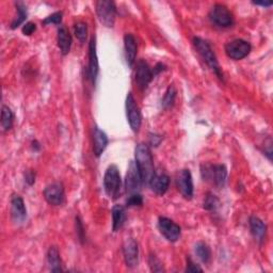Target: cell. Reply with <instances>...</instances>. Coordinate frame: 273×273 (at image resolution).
<instances>
[{
  "label": "cell",
  "mask_w": 273,
  "mask_h": 273,
  "mask_svg": "<svg viewBox=\"0 0 273 273\" xmlns=\"http://www.w3.org/2000/svg\"><path fill=\"white\" fill-rule=\"evenodd\" d=\"M136 164L139 168L141 174L142 182L144 184H150L152 178L155 176L154 162L148 146L140 143L136 148Z\"/></svg>",
  "instance_id": "6da1fadb"
},
{
  "label": "cell",
  "mask_w": 273,
  "mask_h": 273,
  "mask_svg": "<svg viewBox=\"0 0 273 273\" xmlns=\"http://www.w3.org/2000/svg\"><path fill=\"white\" fill-rule=\"evenodd\" d=\"M194 44L198 52L200 54V57H202L204 59V61L207 63V66L212 68V70L216 76L223 80V75L221 73L220 66L218 63V60H216L214 52L212 50L210 45L208 44L207 41H205V40L200 38H194Z\"/></svg>",
  "instance_id": "7a4b0ae2"
},
{
  "label": "cell",
  "mask_w": 273,
  "mask_h": 273,
  "mask_svg": "<svg viewBox=\"0 0 273 273\" xmlns=\"http://www.w3.org/2000/svg\"><path fill=\"white\" fill-rule=\"evenodd\" d=\"M104 188H105L107 196L112 200L118 198L121 194L122 180L116 166L112 164L107 168L105 176H104Z\"/></svg>",
  "instance_id": "3957f363"
},
{
  "label": "cell",
  "mask_w": 273,
  "mask_h": 273,
  "mask_svg": "<svg viewBox=\"0 0 273 273\" xmlns=\"http://www.w3.org/2000/svg\"><path fill=\"white\" fill-rule=\"evenodd\" d=\"M202 176L204 180L222 188L226 182L228 170L223 164H206L202 166Z\"/></svg>",
  "instance_id": "277c9868"
},
{
  "label": "cell",
  "mask_w": 273,
  "mask_h": 273,
  "mask_svg": "<svg viewBox=\"0 0 273 273\" xmlns=\"http://www.w3.org/2000/svg\"><path fill=\"white\" fill-rule=\"evenodd\" d=\"M96 14L104 26L108 28L114 27L116 16V8L114 2L100 0L96 2Z\"/></svg>",
  "instance_id": "5b68a950"
},
{
  "label": "cell",
  "mask_w": 273,
  "mask_h": 273,
  "mask_svg": "<svg viewBox=\"0 0 273 273\" xmlns=\"http://www.w3.org/2000/svg\"><path fill=\"white\" fill-rule=\"evenodd\" d=\"M210 20L214 25L220 28H228L234 24L232 13L228 8L223 4H216L210 12Z\"/></svg>",
  "instance_id": "8992f818"
},
{
  "label": "cell",
  "mask_w": 273,
  "mask_h": 273,
  "mask_svg": "<svg viewBox=\"0 0 273 273\" xmlns=\"http://www.w3.org/2000/svg\"><path fill=\"white\" fill-rule=\"evenodd\" d=\"M126 114L132 132H138L141 127L142 118L140 109L138 105H136L132 93H128L126 98Z\"/></svg>",
  "instance_id": "52a82bcc"
},
{
  "label": "cell",
  "mask_w": 273,
  "mask_h": 273,
  "mask_svg": "<svg viewBox=\"0 0 273 273\" xmlns=\"http://www.w3.org/2000/svg\"><path fill=\"white\" fill-rule=\"evenodd\" d=\"M251 52V45L244 40H234L226 45V52L228 57L232 60H242L246 58Z\"/></svg>",
  "instance_id": "ba28073f"
},
{
  "label": "cell",
  "mask_w": 273,
  "mask_h": 273,
  "mask_svg": "<svg viewBox=\"0 0 273 273\" xmlns=\"http://www.w3.org/2000/svg\"><path fill=\"white\" fill-rule=\"evenodd\" d=\"M158 228L166 240L171 242H178L180 236V228L172 220L160 216L158 220Z\"/></svg>",
  "instance_id": "9c48e42d"
},
{
  "label": "cell",
  "mask_w": 273,
  "mask_h": 273,
  "mask_svg": "<svg viewBox=\"0 0 273 273\" xmlns=\"http://www.w3.org/2000/svg\"><path fill=\"white\" fill-rule=\"evenodd\" d=\"M176 186L182 196L186 200H191L194 196V180L189 170H182L176 178Z\"/></svg>",
  "instance_id": "30bf717a"
},
{
  "label": "cell",
  "mask_w": 273,
  "mask_h": 273,
  "mask_svg": "<svg viewBox=\"0 0 273 273\" xmlns=\"http://www.w3.org/2000/svg\"><path fill=\"white\" fill-rule=\"evenodd\" d=\"M123 254L126 266L136 268L139 264V246L132 238H127L123 244Z\"/></svg>",
  "instance_id": "8fae6325"
},
{
  "label": "cell",
  "mask_w": 273,
  "mask_h": 273,
  "mask_svg": "<svg viewBox=\"0 0 273 273\" xmlns=\"http://www.w3.org/2000/svg\"><path fill=\"white\" fill-rule=\"evenodd\" d=\"M141 184L143 182H142L139 168L138 166H136V162H132L126 174V180H125L126 191L130 194H138V191L141 187Z\"/></svg>",
  "instance_id": "7c38bea8"
},
{
  "label": "cell",
  "mask_w": 273,
  "mask_h": 273,
  "mask_svg": "<svg viewBox=\"0 0 273 273\" xmlns=\"http://www.w3.org/2000/svg\"><path fill=\"white\" fill-rule=\"evenodd\" d=\"M152 78H154V75H152V70L148 66V64L143 60L139 61L136 70V82L139 89L146 90Z\"/></svg>",
  "instance_id": "4fadbf2b"
},
{
  "label": "cell",
  "mask_w": 273,
  "mask_h": 273,
  "mask_svg": "<svg viewBox=\"0 0 273 273\" xmlns=\"http://www.w3.org/2000/svg\"><path fill=\"white\" fill-rule=\"evenodd\" d=\"M44 198L47 203L54 206H59L64 200V189L60 182H54L44 190Z\"/></svg>",
  "instance_id": "5bb4252c"
},
{
  "label": "cell",
  "mask_w": 273,
  "mask_h": 273,
  "mask_svg": "<svg viewBox=\"0 0 273 273\" xmlns=\"http://www.w3.org/2000/svg\"><path fill=\"white\" fill-rule=\"evenodd\" d=\"M11 216L16 224L24 223L27 219V210L25 207V203H24V200L20 196L14 194L11 198Z\"/></svg>",
  "instance_id": "9a60e30c"
},
{
  "label": "cell",
  "mask_w": 273,
  "mask_h": 273,
  "mask_svg": "<svg viewBox=\"0 0 273 273\" xmlns=\"http://www.w3.org/2000/svg\"><path fill=\"white\" fill-rule=\"evenodd\" d=\"M108 146L107 134L98 126L93 128V152L96 157H100Z\"/></svg>",
  "instance_id": "2e32d148"
},
{
  "label": "cell",
  "mask_w": 273,
  "mask_h": 273,
  "mask_svg": "<svg viewBox=\"0 0 273 273\" xmlns=\"http://www.w3.org/2000/svg\"><path fill=\"white\" fill-rule=\"evenodd\" d=\"M98 70L100 66L98 54H96V41L95 38H92L89 46V77L93 84H95L96 78H98Z\"/></svg>",
  "instance_id": "e0dca14e"
},
{
  "label": "cell",
  "mask_w": 273,
  "mask_h": 273,
  "mask_svg": "<svg viewBox=\"0 0 273 273\" xmlns=\"http://www.w3.org/2000/svg\"><path fill=\"white\" fill-rule=\"evenodd\" d=\"M168 184H170V178H168V176L166 174H155L154 178H152L148 186L150 187V189L155 192L156 194L158 196H162L164 194L168 188Z\"/></svg>",
  "instance_id": "ac0fdd59"
},
{
  "label": "cell",
  "mask_w": 273,
  "mask_h": 273,
  "mask_svg": "<svg viewBox=\"0 0 273 273\" xmlns=\"http://www.w3.org/2000/svg\"><path fill=\"white\" fill-rule=\"evenodd\" d=\"M124 46H125V56L128 66H132L136 57V42L132 34H126L124 36Z\"/></svg>",
  "instance_id": "d6986e66"
},
{
  "label": "cell",
  "mask_w": 273,
  "mask_h": 273,
  "mask_svg": "<svg viewBox=\"0 0 273 273\" xmlns=\"http://www.w3.org/2000/svg\"><path fill=\"white\" fill-rule=\"evenodd\" d=\"M58 46L62 54H68L72 46V36L66 27H60L58 29Z\"/></svg>",
  "instance_id": "ffe728a7"
},
{
  "label": "cell",
  "mask_w": 273,
  "mask_h": 273,
  "mask_svg": "<svg viewBox=\"0 0 273 273\" xmlns=\"http://www.w3.org/2000/svg\"><path fill=\"white\" fill-rule=\"evenodd\" d=\"M112 228H114V232H118L120 228H121L126 220V212L125 208L122 205H116L114 208H112Z\"/></svg>",
  "instance_id": "44dd1931"
},
{
  "label": "cell",
  "mask_w": 273,
  "mask_h": 273,
  "mask_svg": "<svg viewBox=\"0 0 273 273\" xmlns=\"http://www.w3.org/2000/svg\"><path fill=\"white\" fill-rule=\"evenodd\" d=\"M250 230H251L252 235L256 239H258V242H262L264 235H266L267 228L264 224V222L260 218H258V216H251L250 218Z\"/></svg>",
  "instance_id": "7402d4cb"
},
{
  "label": "cell",
  "mask_w": 273,
  "mask_h": 273,
  "mask_svg": "<svg viewBox=\"0 0 273 273\" xmlns=\"http://www.w3.org/2000/svg\"><path fill=\"white\" fill-rule=\"evenodd\" d=\"M47 262L50 264V268L52 272L63 271L61 267V258L59 250L56 246H52L47 253Z\"/></svg>",
  "instance_id": "603a6c76"
},
{
  "label": "cell",
  "mask_w": 273,
  "mask_h": 273,
  "mask_svg": "<svg viewBox=\"0 0 273 273\" xmlns=\"http://www.w3.org/2000/svg\"><path fill=\"white\" fill-rule=\"evenodd\" d=\"M13 120H14V116L12 114V111L9 107L6 106H2V130L4 132L10 130L12 126H13Z\"/></svg>",
  "instance_id": "cb8c5ba5"
},
{
  "label": "cell",
  "mask_w": 273,
  "mask_h": 273,
  "mask_svg": "<svg viewBox=\"0 0 273 273\" xmlns=\"http://www.w3.org/2000/svg\"><path fill=\"white\" fill-rule=\"evenodd\" d=\"M196 253L198 258L205 264H208L212 258L210 248L205 242H198L196 246Z\"/></svg>",
  "instance_id": "d4e9b609"
},
{
  "label": "cell",
  "mask_w": 273,
  "mask_h": 273,
  "mask_svg": "<svg viewBox=\"0 0 273 273\" xmlns=\"http://www.w3.org/2000/svg\"><path fill=\"white\" fill-rule=\"evenodd\" d=\"M16 9H18V18H15L13 20V22L11 24L12 29L18 28L20 25H22L24 20H25L27 18V8L25 4H24V2H16Z\"/></svg>",
  "instance_id": "484cf974"
},
{
  "label": "cell",
  "mask_w": 273,
  "mask_h": 273,
  "mask_svg": "<svg viewBox=\"0 0 273 273\" xmlns=\"http://www.w3.org/2000/svg\"><path fill=\"white\" fill-rule=\"evenodd\" d=\"M75 36L76 38L79 40L82 43H84L86 40V36H88V26L86 22H79L75 25Z\"/></svg>",
  "instance_id": "4316f807"
},
{
  "label": "cell",
  "mask_w": 273,
  "mask_h": 273,
  "mask_svg": "<svg viewBox=\"0 0 273 273\" xmlns=\"http://www.w3.org/2000/svg\"><path fill=\"white\" fill-rule=\"evenodd\" d=\"M219 200L212 194H207L204 200V208L206 210H216L219 207Z\"/></svg>",
  "instance_id": "83f0119b"
},
{
  "label": "cell",
  "mask_w": 273,
  "mask_h": 273,
  "mask_svg": "<svg viewBox=\"0 0 273 273\" xmlns=\"http://www.w3.org/2000/svg\"><path fill=\"white\" fill-rule=\"evenodd\" d=\"M175 96H176V91L174 89V86H168V89L166 90L164 98H162V107L164 109L171 107L173 105Z\"/></svg>",
  "instance_id": "f1b7e54d"
},
{
  "label": "cell",
  "mask_w": 273,
  "mask_h": 273,
  "mask_svg": "<svg viewBox=\"0 0 273 273\" xmlns=\"http://www.w3.org/2000/svg\"><path fill=\"white\" fill-rule=\"evenodd\" d=\"M143 204L142 196L139 194H132L126 200V206L127 207H134V206H141Z\"/></svg>",
  "instance_id": "f546056e"
},
{
  "label": "cell",
  "mask_w": 273,
  "mask_h": 273,
  "mask_svg": "<svg viewBox=\"0 0 273 273\" xmlns=\"http://www.w3.org/2000/svg\"><path fill=\"white\" fill-rule=\"evenodd\" d=\"M62 20V12H56L52 15L48 16L44 20V25H50V24H54V25H59Z\"/></svg>",
  "instance_id": "4dcf8cb0"
},
{
  "label": "cell",
  "mask_w": 273,
  "mask_h": 273,
  "mask_svg": "<svg viewBox=\"0 0 273 273\" xmlns=\"http://www.w3.org/2000/svg\"><path fill=\"white\" fill-rule=\"evenodd\" d=\"M150 266L152 271H154V272H160V271L164 270L162 264H160V262L156 258L155 255H150Z\"/></svg>",
  "instance_id": "1f68e13d"
},
{
  "label": "cell",
  "mask_w": 273,
  "mask_h": 273,
  "mask_svg": "<svg viewBox=\"0 0 273 273\" xmlns=\"http://www.w3.org/2000/svg\"><path fill=\"white\" fill-rule=\"evenodd\" d=\"M76 230H77V236L79 240L82 242H84V226L82 223V220H80L79 216H76Z\"/></svg>",
  "instance_id": "d6a6232c"
},
{
  "label": "cell",
  "mask_w": 273,
  "mask_h": 273,
  "mask_svg": "<svg viewBox=\"0 0 273 273\" xmlns=\"http://www.w3.org/2000/svg\"><path fill=\"white\" fill-rule=\"evenodd\" d=\"M36 24H34V22H27L26 25L22 27V34H25V36H31L36 31Z\"/></svg>",
  "instance_id": "836d02e7"
},
{
  "label": "cell",
  "mask_w": 273,
  "mask_h": 273,
  "mask_svg": "<svg viewBox=\"0 0 273 273\" xmlns=\"http://www.w3.org/2000/svg\"><path fill=\"white\" fill-rule=\"evenodd\" d=\"M186 271L187 272H196V271H200L202 272L203 270L200 269L198 266H196V264L192 262V260L190 258H187V268H186Z\"/></svg>",
  "instance_id": "e575fe53"
},
{
  "label": "cell",
  "mask_w": 273,
  "mask_h": 273,
  "mask_svg": "<svg viewBox=\"0 0 273 273\" xmlns=\"http://www.w3.org/2000/svg\"><path fill=\"white\" fill-rule=\"evenodd\" d=\"M25 180L29 184V186H32L36 182V173L34 171H28L25 174Z\"/></svg>",
  "instance_id": "d590c367"
},
{
  "label": "cell",
  "mask_w": 273,
  "mask_h": 273,
  "mask_svg": "<svg viewBox=\"0 0 273 273\" xmlns=\"http://www.w3.org/2000/svg\"><path fill=\"white\" fill-rule=\"evenodd\" d=\"M164 70V64L158 63V64H157V66L154 68V70H152V75H154V77H155L157 74H159L160 72H162Z\"/></svg>",
  "instance_id": "8d00e7d4"
},
{
  "label": "cell",
  "mask_w": 273,
  "mask_h": 273,
  "mask_svg": "<svg viewBox=\"0 0 273 273\" xmlns=\"http://www.w3.org/2000/svg\"><path fill=\"white\" fill-rule=\"evenodd\" d=\"M255 4H258V6H272V2H254Z\"/></svg>",
  "instance_id": "74e56055"
},
{
  "label": "cell",
  "mask_w": 273,
  "mask_h": 273,
  "mask_svg": "<svg viewBox=\"0 0 273 273\" xmlns=\"http://www.w3.org/2000/svg\"><path fill=\"white\" fill-rule=\"evenodd\" d=\"M32 148H34V150H40V146H38V143L36 141L32 142Z\"/></svg>",
  "instance_id": "f35d334b"
}]
</instances>
